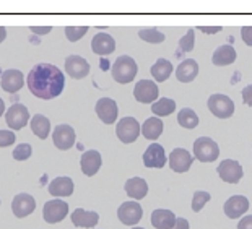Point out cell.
<instances>
[{
    "label": "cell",
    "mask_w": 252,
    "mask_h": 229,
    "mask_svg": "<svg viewBox=\"0 0 252 229\" xmlns=\"http://www.w3.org/2000/svg\"><path fill=\"white\" fill-rule=\"evenodd\" d=\"M241 36H243V41L246 44L252 47V26H243L241 28Z\"/></svg>",
    "instance_id": "74e56055"
},
{
    "label": "cell",
    "mask_w": 252,
    "mask_h": 229,
    "mask_svg": "<svg viewBox=\"0 0 252 229\" xmlns=\"http://www.w3.org/2000/svg\"><path fill=\"white\" fill-rule=\"evenodd\" d=\"M30 29L33 31L34 34H47V33H51V31H52L51 26H31Z\"/></svg>",
    "instance_id": "b9f144b4"
},
{
    "label": "cell",
    "mask_w": 252,
    "mask_h": 229,
    "mask_svg": "<svg viewBox=\"0 0 252 229\" xmlns=\"http://www.w3.org/2000/svg\"><path fill=\"white\" fill-rule=\"evenodd\" d=\"M96 114L101 119V122L104 124H114L117 119V114H119V109H117V103L111 98H101L98 103H96Z\"/></svg>",
    "instance_id": "4fadbf2b"
},
{
    "label": "cell",
    "mask_w": 252,
    "mask_h": 229,
    "mask_svg": "<svg viewBox=\"0 0 252 229\" xmlns=\"http://www.w3.org/2000/svg\"><path fill=\"white\" fill-rule=\"evenodd\" d=\"M234 60H236V51H234V47L229 44L220 46L218 49H215L212 57L213 65H217V67H226L229 63H233Z\"/></svg>",
    "instance_id": "d4e9b609"
},
{
    "label": "cell",
    "mask_w": 252,
    "mask_h": 229,
    "mask_svg": "<svg viewBox=\"0 0 252 229\" xmlns=\"http://www.w3.org/2000/svg\"><path fill=\"white\" fill-rule=\"evenodd\" d=\"M88 31V26H65V36L70 42L82 39Z\"/></svg>",
    "instance_id": "e575fe53"
},
{
    "label": "cell",
    "mask_w": 252,
    "mask_h": 229,
    "mask_svg": "<svg viewBox=\"0 0 252 229\" xmlns=\"http://www.w3.org/2000/svg\"><path fill=\"white\" fill-rule=\"evenodd\" d=\"M217 172L220 175V179L223 182H228V184H238L241 179H243V166L234 161V159H224L218 164V169Z\"/></svg>",
    "instance_id": "9c48e42d"
},
{
    "label": "cell",
    "mask_w": 252,
    "mask_h": 229,
    "mask_svg": "<svg viewBox=\"0 0 252 229\" xmlns=\"http://www.w3.org/2000/svg\"><path fill=\"white\" fill-rule=\"evenodd\" d=\"M210 194L208 192H202V190H197L194 194V199H192V211H200L203 206H205L208 201H210Z\"/></svg>",
    "instance_id": "836d02e7"
},
{
    "label": "cell",
    "mask_w": 252,
    "mask_h": 229,
    "mask_svg": "<svg viewBox=\"0 0 252 229\" xmlns=\"http://www.w3.org/2000/svg\"><path fill=\"white\" fill-rule=\"evenodd\" d=\"M99 221V215L94 211H87L83 208H77L72 213V223L78 228H94Z\"/></svg>",
    "instance_id": "7402d4cb"
},
{
    "label": "cell",
    "mask_w": 252,
    "mask_h": 229,
    "mask_svg": "<svg viewBox=\"0 0 252 229\" xmlns=\"http://www.w3.org/2000/svg\"><path fill=\"white\" fill-rule=\"evenodd\" d=\"M91 51L98 56H109L116 51V41L108 33H98L91 39Z\"/></svg>",
    "instance_id": "ffe728a7"
},
{
    "label": "cell",
    "mask_w": 252,
    "mask_h": 229,
    "mask_svg": "<svg viewBox=\"0 0 252 229\" xmlns=\"http://www.w3.org/2000/svg\"><path fill=\"white\" fill-rule=\"evenodd\" d=\"M207 104L210 113L218 119H228L234 114V103L226 94H212Z\"/></svg>",
    "instance_id": "277c9868"
},
{
    "label": "cell",
    "mask_w": 252,
    "mask_h": 229,
    "mask_svg": "<svg viewBox=\"0 0 252 229\" xmlns=\"http://www.w3.org/2000/svg\"><path fill=\"white\" fill-rule=\"evenodd\" d=\"M163 134V120L158 119V117H150L143 122L142 125V135L147 138V140L155 142L159 135Z\"/></svg>",
    "instance_id": "4316f807"
},
{
    "label": "cell",
    "mask_w": 252,
    "mask_h": 229,
    "mask_svg": "<svg viewBox=\"0 0 252 229\" xmlns=\"http://www.w3.org/2000/svg\"><path fill=\"white\" fill-rule=\"evenodd\" d=\"M36 210V200L30 194H18L12 201V211L17 218H26Z\"/></svg>",
    "instance_id": "e0dca14e"
},
{
    "label": "cell",
    "mask_w": 252,
    "mask_h": 229,
    "mask_svg": "<svg viewBox=\"0 0 252 229\" xmlns=\"http://www.w3.org/2000/svg\"><path fill=\"white\" fill-rule=\"evenodd\" d=\"M5 38H7V29L3 26H0V42H3Z\"/></svg>",
    "instance_id": "ee69618b"
},
{
    "label": "cell",
    "mask_w": 252,
    "mask_h": 229,
    "mask_svg": "<svg viewBox=\"0 0 252 229\" xmlns=\"http://www.w3.org/2000/svg\"><path fill=\"white\" fill-rule=\"evenodd\" d=\"M140 124L135 117H124L116 125V135L122 143H133L140 135Z\"/></svg>",
    "instance_id": "5b68a950"
},
{
    "label": "cell",
    "mask_w": 252,
    "mask_h": 229,
    "mask_svg": "<svg viewBox=\"0 0 252 229\" xmlns=\"http://www.w3.org/2000/svg\"><path fill=\"white\" fill-rule=\"evenodd\" d=\"M117 218L122 225L126 226H135L137 223H140L143 218V210L138 201H124L119 210H117Z\"/></svg>",
    "instance_id": "8992f818"
},
{
    "label": "cell",
    "mask_w": 252,
    "mask_h": 229,
    "mask_svg": "<svg viewBox=\"0 0 252 229\" xmlns=\"http://www.w3.org/2000/svg\"><path fill=\"white\" fill-rule=\"evenodd\" d=\"M152 225L157 229H173L176 225V216L169 210H155L152 213Z\"/></svg>",
    "instance_id": "484cf974"
},
{
    "label": "cell",
    "mask_w": 252,
    "mask_h": 229,
    "mask_svg": "<svg viewBox=\"0 0 252 229\" xmlns=\"http://www.w3.org/2000/svg\"><path fill=\"white\" fill-rule=\"evenodd\" d=\"M30 125H31V130L33 134L37 135L41 140L49 137V130H51V120L47 119L46 115L42 114H36L33 119L30 120Z\"/></svg>",
    "instance_id": "f1b7e54d"
},
{
    "label": "cell",
    "mask_w": 252,
    "mask_h": 229,
    "mask_svg": "<svg viewBox=\"0 0 252 229\" xmlns=\"http://www.w3.org/2000/svg\"><path fill=\"white\" fill-rule=\"evenodd\" d=\"M223 210H224V213H226L228 218H231V220H238V218L243 216L244 213H248L249 200L246 199L244 195H233L226 200Z\"/></svg>",
    "instance_id": "5bb4252c"
},
{
    "label": "cell",
    "mask_w": 252,
    "mask_h": 229,
    "mask_svg": "<svg viewBox=\"0 0 252 229\" xmlns=\"http://www.w3.org/2000/svg\"><path fill=\"white\" fill-rule=\"evenodd\" d=\"M173 229H189V221L186 218H176V225Z\"/></svg>",
    "instance_id": "7bdbcfd3"
},
{
    "label": "cell",
    "mask_w": 252,
    "mask_h": 229,
    "mask_svg": "<svg viewBox=\"0 0 252 229\" xmlns=\"http://www.w3.org/2000/svg\"><path fill=\"white\" fill-rule=\"evenodd\" d=\"M5 122L12 130H21L30 122V111L23 104L15 103L5 113Z\"/></svg>",
    "instance_id": "ba28073f"
},
{
    "label": "cell",
    "mask_w": 252,
    "mask_h": 229,
    "mask_svg": "<svg viewBox=\"0 0 252 229\" xmlns=\"http://www.w3.org/2000/svg\"><path fill=\"white\" fill-rule=\"evenodd\" d=\"M197 75H198V63L194 58H186L176 68V78L181 83H190L192 80H195Z\"/></svg>",
    "instance_id": "44dd1931"
},
{
    "label": "cell",
    "mask_w": 252,
    "mask_h": 229,
    "mask_svg": "<svg viewBox=\"0 0 252 229\" xmlns=\"http://www.w3.org/2000/svg\"><path fill=\"white\" fill-rule=\"evenodd\" d=\"M194 42H195V31L189 29L184 38H181L179 47H178V51H176V56L179 57L182 54H186V52H190L192 49H194V46H195Z\"/></svg>",
    "instance_id": "d6a6232c"
},
{
    "label": "cell",
    "mask_w": 252,
    "mask_h": 229,
    "mask_svg": "<svg viewBox=\"0 0 252 229\" xmlns=\"http://www.w3.org/2000/svg\"><path fill=\"white\" fill-rule=\"evenodd\" d=\"M194 156L202 163L217 161L220 156V148L215 140L208 137H200L194 142Z\"/></svg>",
    "instance_id": "3957f363"
},
{
    "label": "cell",
    "mask_w": 252,
    "mask_h": 229,
    "mask_svg": "<svg viewBox=\"0 0 252 229\" xmlns=\"http://www.w3.org/2000/svg\"><path fill=\"white\" fill-rule=\"evenodd\" d=\"M124 189L127 192V195L133 200H142L143 197L148 194V184H147V180L142 177L128 179L124 185Z\"/></svg>",
    "instance_id": "cb8c5ba5"
},
{
    "label": "cell",
    "mask_w": 252,
    "mask_h": 229,
    "mask_svg": "<svg viewBox=\"0 0 252 229\" xmlns=\"http://www.w3.org/2000/svg\"><path fill=\"white\" fill-rule=\"evenodd\" d=\"M47 190L52 197H70L73 194V180L70 177H56Z\"/></svg>",
    "instance_id": "603a6c76"
},
{
    "label": "cell",
    "mask_w": 252,
    "mask_h": 229,
    "mask_svg": "<svg viewBox=\"0 0 252 229\" xmlns=\"http://www.w3.org/2000/svg\"><path fill=\"white\" fill-rule=\"evenodd\" d=\"M15 140H17V135H15L13 132H10V130H0V148L13 145Z\"/></svg>",
    "instance_id": "8d00e7d4"
},
{
    "label": "cell",
    "mask_w": 252,
    "mask_h": 229,
    "mask_svg": "<svg viewBox=\"0 0 252 229\" xmlns=\"http://www.w3.org/2000/svg\"><path fill=\"white\" fill-rule=\"evenodd\" d=\"M101 164H103V158H101L99 151L96 150H88L82 154V159H80V166H82V171L85 175H94L99 171Z\"/></svg>",
    "instance_id": "d6986e66"
},
{
    "label": "cell",
    "mask_w": 252,
    "mask_h": 229,
    "mask_svg": "<svg viewBox=\"0 0 252 229\" xmlns=\"http://www.w3.org/2000/svg\"><path fill=\"white\" fill-rule=\"evenodd\" d=\"M31 153H33V148H31L30 143H20L13 150V158L17 161H26L31 156Z\"/></svg>",
    "instance_id": "d590c367"
},
{
    "label": "cell",
    "mask_w": 252,
    "mask_h": 229,
    "mask_svg": "<svg viewBox=\"0 0 252 229\" xmlns=\"http://www.w3.org/2000/svg\"><path fill=\"white\" fill-rule=\"evenodd\" d=\"M67 213H68V203L63 200H49L46 201L44 208H42L44 221L49 223V225H56V223L63 221Z\"/></svg>",
    "instance_id": "52a82bcc"
},
{
    "label": "cell",
    "mask_w": 252,
    "mask_h": 229,
    "mask_svg": "<svg viewBox=\"0 0 252 229\" xmlns=\"http://www.w3.org/2000/svg\"><path fill=\"white\" fill-rule=\"evenodd\" d=\"M143 164L147 168L161 169L166 164V153L164 148L159 143H152L143 153Z\"/></svg>",
    "instance_id": "9a60e30c"
},
{
    "label": "cell",
    "mask_w": 252,
    "mask_h": 229,
    "mask_svg": "<svg viewBox=\"0 0 252 229\" xmlns=\"http://www.w3.org/2000/svg\"><path fill=\"white\" fill-rule=\"evenodd\" d=\"M138 36H140V39L150 42V44H161L166 39V36L157 28H142L138 31Z\"/></svg>",
    "instance_id": "1f68e13d"
},
{
    "label": "cell",
    "mask_w": 252,
    "mask_h": 229,
    "mask_svg": "<svg viewBox=\"0 0 252 229\" xmlns=\"http://www.w3.org/2000/svg\"><path fill=\"white\" fill-rule=\"evenodd\" d=\"M178 122H179V125L181 127H184V129H195V127L198 125V115L194 113L192 109L189 108H184V109H181L179 111V114H178Z\"/></svg>",
    "instance_id": "4dcf8cb0"
},
{
    "label": "cell",
    "mask_w": 252,
    "mask_h": 229,
    "mask_svg": "<svg viewBox=\"0 0 252 229\" xmlns=\"http://www.w3.org/2000/svg\"><path fill=\"white\" fill-rule=\"evenodd\" d=\"M169 168L173 169L174 172H187L192 166V161H194V158H192V154L184 150V148H176V150L171 151L169 158Z\"/></svg>",
    "instance_id": "7c38bea8"
},
{
    "label": "cell",
    "mask_w": 252,
    "mask_h": 229,
    "mask_svg": "<svg viewBox=\"0 0 252 229\" xmlns=\"http://www.w3.org/2000/svg\"><path fill=\"white\" fill-rule=\"evenodd\" d=\"M198 29H200L203 34H217L223 28L221 26H198Z\"/></svg>",
    "instance_id": "ab89813d"
},
{
    "label": "cell",
    "mask_w": 252,
    "mask_h": 229,
    "mask_svg": "<svg viewBox=\"0 0 252 229\" xmlns=\"http://www.w3.org/2000/svg\"><path fill=\"white\" fill-rule=\"evenodd\" d=\"M158 85L153 83L152 80H140L133 88V96L142 104H153L155 99L158 98Z\"/></svg>",
    "instance_id": "30bf717a"
},
{
    "label": "cell",
    "mask_w": 252,
    "mask_h": 229,
    "mask_svg": "<svg viewBox=\"0 0 252 229\" xmlns=\"http://www.w3.org/2000/svg\"><path fill=\"white\" fill-rule=\"evenodd\" d=\"M138 72V67H137V62L133 60L132 57L128 56H121L116 58L114 65H112V78H114L116 83H121V85H127L130 83L133 78H135Z\"/></svg>",
    "instance_id": "7a4b0ae2"
},
{
    "label": "cell",
    "mask_w": 252,
    "mask_h": 229,
    "mask_svg": "<svg viewBox=\"0 0 252 229\" xmlns=\"http://www.w3.org/2000/svg\"><path fill=\"white\" fill-rule=\"evenodd\" d=\"M238 229H252V215L244 216L243 220L238 223Z\"/></svg>",
    "instance_id": "60d3db41"
},
{
    "label": "cell",
    "mask_w": 252,
    "mask_h": 229,
    "mask_svg": "<svg viewBox=\"0 0 252 229\" xmlns=\"http://www.w3.org/2000/svg\"><path fill=\"white\" fill-rule=\"evenodd\" d=\"M150 72H152V75L157 82H166L173 73V63L166 60V58H158L150 68Z\"/></svg>",
    "instance_id": "83f0119b"
},
{
    "label": "cell",
    "mask_w": 252,
    "mask_h": 229,
    "mask_svg": "<svg viewBox=\"0 0 252 229\" xmlns=\"http://www.w3.org/2000/svg\"><path fill=\"white\" fill-rule=\"evenodd\" d=\"M241 94H243V103L246 106H249V108H252V85H248Z\"/></svg>",
    "instance_id": "f35d334b"
},
{
    "label": "cell",
    "mask_w": 252,
    "mask_h": 229,
    "mask_svg": "<svg viewBox=\"0 0 252 229\" xmlns=\"http://www.w3.org/2000/svg\"><path fill=\"white\" fill-rule=\"evenodd\" d=\"M174 109H176V103L173 99H169V98H161V99L155 101V103L152 104L153 114H157L159 117L171 115L174 113Z\"/></svg>",
    "instance_id": "f546056e"
},
{
    "label": "cell",
    "mask_w": 252,
    "mask_h": 229,
    "mask_svg": "<svg viewBox=\"0 0 252 229\" xmlns=\"http://www.w3.org/2000/svg\"><path fill=\"white\" fill-rule=\"evenodd\" d=\"M3 113H5V103L2 99H0V117L3 115Z\"/></svg>",
    "instance_id": "f6af8a7d"
},
{
    "label": "cell",
    "mask_w": 252,
    "mask_h": 229,
    "mask_svg": "<svg viewBox=\"0 0 252 229\" xmlns=\"http://www.w3.org/2000/svg\"><path fill=\"white\" fill-rule=\"evenodd\" d=\"M65 72L73 80H82L90 73V63L80 56H68L65 58Z\"/></svg>",
    "instance_id": "2e32d148"
},
{
    "label": "cell",
    "mask_w": 252,
    "mask_h": 229,
    "mask_svg": "<svg viewBox=\"0 0 252 229\" xmlns=\"http://www.w3.org/2000/svg\"><path fill=\"white\" fill-rule=\"evenodd\" d=\"M30 91L39 99H54L63 91L65 77L52 63H37L26 78Z\"/></svg>",
    "instance_id": "6da1fadb"
},
{
    "label": "cell",
    "mask_w": 252,
    "mask_h": 229,
    "mask_svg": "<svg viewBox=\"0 0 252 229\" xmlns=\"http://www.w3.org/2000/svg\"><path fill=\"white\" fill-rule=\"evenodd\" d=\"M25 85V78L23 73L20 70H15V68H10V70H5L2 73V80H0V86H2L3 91L7 93H17L23 88Z\"/></svg>",
    "instance_id": "ac0fdd59"
},
{
    "label": "cell",
    "mask_w": 252,
    "mask_h": 229,
    "mask_svg": "<svg viewBox=\"0 0 252 229\" xmlns=\"http://www.w3.org/2000/svg\"><path fill=\"white\" fill-rule=\"evenodd\" d=\"M132 229H143V228H137V226H135V228H132Z\"/></svg>",
    "instance_id": "bcb514c9"
},
{
    "label": "cell",
    "mask_w": 252,
    "mask_h": 229,
    "mask_svg": "<svg viewBox=\"0 0 252 229\" xmlns=\"http://www.w3.org/2000/svg\"><path fill=\"white\" fill-rule=\"evenodd\" d=\"M75 140H77L75 130L67 124L57 125L54 132H52V142H54L56 148H59V150H70L75 145Z\"/></svg>",
    "instance_id": "8fae6325"
}]
</instances>
